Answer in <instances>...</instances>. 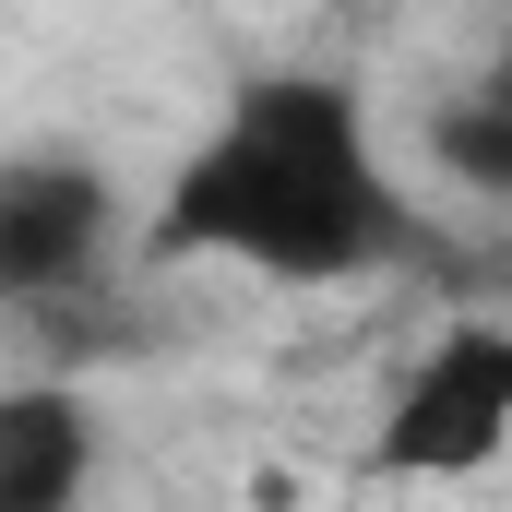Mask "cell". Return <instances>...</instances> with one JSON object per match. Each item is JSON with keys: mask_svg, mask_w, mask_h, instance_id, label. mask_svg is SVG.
<instances>
[{"mask_svg": "<svg viewBox=\"0 0 512 512\" xmlns=\"http://www.w3.org/2000/svg\"><path fill=\"white\" fill-rule=\"evenodd\" d=\"M429 155H441L453 179H477L489 203H512V36H501V60L477 72V96H453V108L429 120Z\"/></svg>", "mask_w": 512, "mask_h": 512, "instance_id": "5", "label": "cell"}, {"mask_svg": "<svg viewBox=\"0 0 512 512\" xmlns=\"http://www.w3.org/2000/svg\"><path fill=\"white\" fill-rule=\"evenodd\" d=\"M512 441V322H441L370 429V477H477Z\"/></svg>", "mask_w": 512, "mask_h": 512, "instance_id": "2", "label": "cell"}, {"mask_svg": "<svg viewBox=\"0 0 512 512\" xmlns=\"http://www.w3.org/2000/svg\"><path fill=\"white\" fill-rule=\"evenodd\" d=\"M143 239L167 262H239V274H274V286H358V274L405 262L417 215H405L382 143H370L358 84L251 72L227 96V120L155 191Z\"/></svg>", "mask_w": 512, "mask_h": 512, "instance_id": "1", "label": "cell"}, {"mask_svg": "<svg viewBox=\"0 0 512 512\" xmlns=\"http://www.w3.org/2000/svg\"><path fill=\"white\" fill-rule=\"evenodd\" d=\"M96 477V417L72 382H12L0 393V512H72Z\"/></svg>", "mask_w": 512, "mask_h": 512, "instance_id": "4", "label": "cell"}, {"mask_svg": "<svg viewBox=\"0 0 512 512\" xmlns=\"http://www.w3.org/2000/svg\"><path fill=\"white\" fill-rule=\"evenodd\" d=\"M120 251V191L108 167H72V155H12L0 167V298L24 322H48L60 298H84Z\"/></svg>", "mask_w": 512, "mask_h": 512, "instance_id": "3", "label": "cell"}]
</instances>
